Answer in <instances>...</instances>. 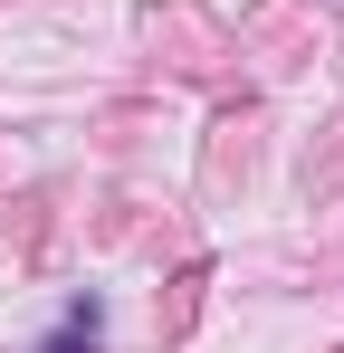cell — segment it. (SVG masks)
<instances>
[{"instance_id": "cell-1", "label": "cell", "mask_w": 344, "mask_h": 353, "mask_svg": "<svg viewBox=\"0 0 344 353\" xmlns=\"http://www.w3.org/2000/svg\"><path fill=\"white\" fill-rule=\"evenodd\" d=\"M48 353H96V305H77L67 334H48Z\"/></svg>"}]
</instances>
